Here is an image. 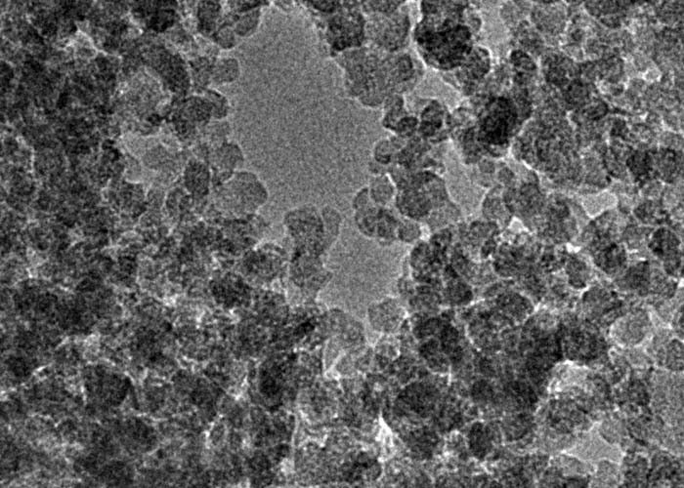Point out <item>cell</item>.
I'll use <instances>...</instances> for the list:
<instances>
[{
  "label": "cell",
  "mask_w": 684,
  "mask_h": 488,
  "mask_svg": "<svg viewBox=\"0 0 684 488\" xmlns=\"http://www.w3.org/2000/svg\"><path fill=\"white\" fill-rule=\"evenodd\" d=\"M429 16L433 21L424 17L416 31L417 45L423 51L424 57L428 58L433 67L440 70H452L462 65L470 54L469 29L456 23L452 17L440 11H430Z\"/></svg>",
  "instance_id": "1"
},
{
  "label": "cell",
  "mask_w": 684,
  "mask_h": 488,
  "mask_svg": "<svg viewBox=\"0 0 684 488\" xmlns=\"http://www.w3.org/2000/svg\"><path fill=\"white\" fill-rule=\"evenodd\" d=\"M518 108L508 99L499 97L490 102L480 118L479 142L503 145L513 136L518 123Z\"/></svg>",
  "instance_id": "2"
},
{
  "label": "cell",
  "mask_w": 684,
  "mask_h": 488,
  "mask_svg": "<svg viewBox=\"0 0 684 488\" xmlns=\"http://www.w3.org/2000/svg\"><path fill=\"white\" fill-rule=\"evenodd\" d=\"M403 9L402 6L390 13L378 14L382 19L375 23L378 28L373 29V35L375 42L387 53L400 52L409 40L411 23L407 12Z\"/></svg>",
  "instance_id": "3"
},
{
  "label": "cell",
  "mask_w": 684,
  "mask_h": 488,
  "mask_svg": "<svg viewBox=\"0 0 684 488\" xmlns=\"http://www.w3.org/2000/svg\"><path fill=\"white\" fill-rule=\"evenodd\" d=\"M593 324H586L565 329L563 345L567 356L571 359H596L603 353L605 343Z\"/></svg>",
  "instance_id": "4"
},
{
  "label": "cell",
  "mask_w": 684,
  "mask_h": 488,
  "mask_svg": "<svg viewBox=\"0 0 684 488\" xmlns=\"http://www.w3.org/2000/svg\"><path fill=\"white\" fill-rule=\"evenodd\" d=\"M678 235L662 228L651 237L649 247L657 257L664 260V268L669 276H678L683 271V250Z\"/></svg>",
  "instance_id": "5"
},
{
  "label": "cell",
  "mask_w": 684,
  "mask_h": 488,
  "mask_svg": "<svg viewBox=\"0 0 684 488\" xmlns=\"http://www.w3.org/2000/svg\"><path fill=\"white\" fill-rule=\"evenodd\" d=\"M612 329L614 338L625 346L640 343L650 329L648 315L644 310H637L615 322Z\"/></svg>",
  "instance_id": "6"
},
{
  "label": "cell",
  "mask_w": 684,
  "mask_h": 488,
  "mask_svg": "<svg viewBox=\"0 0 684 488\" xmlns=\"http://www.w3.org/2000/svg\"><path fill=\"white\" fill-rule=\"evenodd\" d=\"M584 309L593 317H607L613 313H617V308L621 306L619 298L610 289L601 288H591L583 298Z\"/></svg>",
  "instance_id": "7"
},
{
  "label": "cell",
  "mask_w": 684,
  "mask_h": 488,
  "mask_svg": "<svg viewBox=\"0 0 684 488\" xmlns=\"http://www.w3.org/2000/svg\"><path fill=\"white\" fill-rule=\"evenodd\" d=\"M593 261L599 269L609 276H617L627 266V253L625 247L612 242L593 253Z\"/></svg>",
  "instance_id": "8"
},
{
  "label": "cell",
  "mask_w": 684,
  "mask_h": 488,
  "mask_svg": "<svg viewBox=\"0 0 684 488\" xmlns=\"http://www.w3.org/2000/svg\"><path fill=\"white\" fill-rule=\"evenodd\" d=\"M650 281L651 267L648 262H639L622 274L618 279V285L625 290L634 291L639 295H647L649 292Z\"/></svg>",
  "instance_id": "9"
},
{
  "label": "cell",
  "mask_w": 684,
  "mask_h": 488,
  "mask_svg": "<svg viewBox=\"0 0 684 488\" xmlns=\"http://www.w3.org/2000/svg\"><path fill=\"white\" fill-rule=\"evenodd\" d=\"M446 109L440 102L431 101L424 106L421 118L419 120V131L423 138L433 137L442 132L446 118H448Z\"/></svg>",
  "instance_id": "10"
},
{
  "label": "cell",
  "mask_w": 684,
  "mask_h": 488,
  "mask_svg": "<svg viewBox=\"0 0 684 488\" xmlns=\"http://www.w3.org/2000/svg\"><path fill=\"white\" fill-rule=\"evenodd\" d=\"M368 189L373 203L382 207H387L396 198V187L387 175H375Z\"/></svg>",
  "instance_id": "11"
},
{
  "label": "cell",
  "mask_w": 684,
  "mask_h": 488,
  "mask_svg": "<svg viewBox=\"0 0 684 488\" xmlns=\"http://www.w3.org/2000/svg\"><path fill=\"white\" fill-rule=\"evenodd\" d=\"M241 64L236 58H222L213 65L212 81L217 86L234 84L241 77Z\"/></svg>",
  "instance_id": "12"
},
{
  "label": "cell",
  "mask_w": 684,
  "mask_h": 488,
  "mask_svg": "<svg viewBox=\"0 0 684 488\" xmlns=\"http://www.w3.org/2000/svg\"><path fill=\"white\" fill-rule=\"evenodd\" d=\"M642 456H629L625 459V487H644L648 483V464Z\"/></svg>",
  "instance_id": "13"
},
{
  "label": "cell",
  "mask_w": 684,
  "mask_h": 488,
  "mask_svg": "<svg viewBox=\"0 0 684 488\" xmlns=\"http://www.w3.org/2000/svg\"><path fill=\"white\" fill-rule=\"evenodd\" d=\"M566 274L570 285L582 289L586 288L591 279V269L584 257L572 254L566 260Z\"/></svg>",
  "instance_id": "14"
},
{
  "label": "cell",
  "mask_w": 684,
  "mask_h": 488,
  "mask_svg": "<svg viewBox=\"0 0 684 488\" xmlns=\"http://www.w3.org/2000/svg\"><path fill=\"white\" fill-rule=\"evenodd\" d=\"M185 184L192 193L205 194L210 184V172L205 165L200 162H191L186 169Z\"/></svg>",
  "instance_id": "15"
},
{
  "label": "cell",
  "mask_w": 684,
  "mask_h": 488,
  "mask_svg": "<svg viewBox=\"0 0 684 488\" xmlns=\"http://www.w3.org/2000/svg\"><path fill=\"white\" fill-rule=\"evenodd\" d=\"M679 465L678 461L674 460V457L669 454H657L652 463V470L650 472L648 478L654 482H659L662 480H671L678 473Z\"/></svg>",
  "instance_id": "16"
},
{
  "label": "cell",
  "mask_w": 684,
  "mask_h": 488,
  "mask_svg": "<svg viewBox=\"0 0 684 488\" xmlns=\"http://www.w3.org/2000/svg\"><path fill=\"white\" fill-rule=\"evenodd\" d=\"M221 14V6L217 1H203L199 4L198 19L201 31L212 33Z\"/></svg>",
  "instance_id": "17"
},
{
  "label": "cell",
  "mask_w": 684,
  "mask_h": 488,
  "mask_svg": "<svg viewBox=\"0 0 684 488\" xmlns=\"http://www.w3.org/2000/svg\"><path fill=\"white\" fill-rule=\"evenodd\" d=\"M261 21V9H256L242 13L241 17L233 22L231 28L235 31L237 36L240 38H249L254 36L258 30Z\"/></svg>",
  "instance_id": "18"
},
{
  "label": "cell",
  "mask_w": 684,
  "mask_h": 488,
  "mask_svg": "<svg viewBox=\"0 0 684 488\" xmlns=\"http://www.w3.org/2000/svg\"><path fill=\"white\" fill-rule=\"evenodd\" d=\"M635 215L644 224H658L666 220V213L655 201H648L637 207Z\"/></svg>",
  "instance_id": "19"
},
{
  "label": "cell",
  "mask_w": 684,
  "mask_h": 488,
  "mask_svg": "<svg viewBox=\"0 0 684 488\" xmlns=\"http://www.w3.org/2000/svg\"><path fill=\"white\" fill-rule=\"evenodd\" d=\"M650 228H639L637 226H629L625 228L623 234V240L630 250L642 249V245L648 244Z\"/></svg>",
  "instance_id": "20"
},
{
  "label": "cell",
  "mask_w": 684,
  "mask_h": 488,
  "mask_svg": "<svg viewBox=\"0 0 684 488\" xmlns=\"http://www.w3.org/2000/svg\"><path fill=\"white\" fill-rule=\"evenodd\" d=\"M630 172L637 179H642L647 177L652 170L651 159L648 152H637L630 155L628 159Z\"/></svg>",
  "instance_id": "21"
},
{
  "label": "cell",
  "mask_w": 684,
  "mask_h": 488,
  "mask_svg": "<svg viewBox=\"0 0 684 488\" xmlns=\"http://www.w3.org/2000/svg\"><path fill=\"white\" fill-rule=\"evenodd\" d=\"M205 98L212 108V118L215 120H223L229 115V102L224 95L215 90H208L205 91Z\"/></svg>",
  "instance_id": "22"
},
{
  "label": "cell",
  "mask_w": 684,
  "mask_h": 488,
  "mask_svg": "<svg viewBox=\"0 0 684 488\" xmlns=\"http://www.w3.org/2000/svg\"><path fill=\"white\" fill-rule=\"evenodd\" d=\"M664 356L667 368L671 370H683V347L678 340H673L668 344V348L664 349L662 358Z\"/></svg>",
  "instance_id": "23"
},
{
  "label": "cell",
  "mask_w": 684,
  "mask_h": 488,
  "mask_svg": "<svg viewBox=\"0 0 684 488\" xmlns=\"http://www.w3.org/2000/svg\"><path fill=\"white\" fill-rule=\"evenodd\" d=\"M191 65L196 85L203 89L212 79L213 65H210V61L207 58H200L193 61Z\"/></svg>",
  "instance_id": "24"
},
{
  "label": "cell",
  "mask_w": 684,
  "mask_h": 488,
  "mask_svg": "<svg viewBox=\"0 0 684 488\" xmlns=\"http://www.w3.org/2000/svg\"><path fill=\"white\" fill-rule=\"evenodd\" d=\"M623 393H625V397L635 404L644 405L648 402V392H647L646 388L642 381H630Z\"/></svg>",
  "instance_id": "25"
},
{
  "label": "cell",
  "mask_w": 684,
  "mask_h": 488,
  "mask_svg": "<svg viewBox=\"0 0 684 488\" xmlns=\"http://www.w3.org/2000/svg\"><path fill=\"white\" fill-rule=\"evenodd\" d=\"M215 40L223 49L231 50L232 48L236 47L238 36L231 26H221L215 33Z\"/></svg>",
  "instance_id": "26"
},
{
  "label": "cell",
  "mask_w": 684,
  "mask_h": 488,
  "mask_svg": "<svg viewBox=\"0 0 684 488\" xmlns=\"http://www.w3.org/2000/svg\"><path fill=\"white\" fill-rule=\"evenodd\" d=\"M598 478L601 482H599L600 485H613L619 480L617 467L608 462L601 463L599 465Z\"/></svg>",
  "instance_id": "27"
},
{
  "label": "cell",
  "mask_w": 684,
  "mask_h": 488,
  "mask_svg": "<svg viewBox=\"0 0 684 488\" xmlns=\"http://www.w3.org/2000/svg\"><path fill=\"white\" fill-rule=\"evenodd\" d=\"M472 434V448L475 452L479 455H485L490 448L489 438L486 434L483 433L481 427L479 429L473 430Z\"/></svg>",
  "instance_id": "28"
},
{
  "label": "cell",
  "mask_w": 684,
  "mask_h": 488,
  "mask_svg": "<svg viewBox=\"0 0 684 488\" xmlns=\"http://www.w3.org/2000/svg\"><path fill=\"white\" fill-rule=\"evenodd\" d=\"M566 98L567 102L572 105H584V102L589 98L588 88L584 85L575 84L568 89Z\"/></svg>",
  "instance_id": "29"
},
{
  "label": "cell",
  "mask_w": 684,
  "mask_h": 488,
  "mask_svg": "<svg viewBox=\"0 0 684 488\" xmlns=\"http://www.w3.org/2000/svg\"><path fill=\"white\" fill-rule=\"evenodd\" d=\"M604 164H605L606 168H607V172H610L611 174L617 177V178L624 179L627 176L625 167L623 166V164H621L619 160L614 157L612 152H605Z\"/></svg>",
  "instance_id": "30"
},
{
  "label": "cell",
  "mask_w": 684,
  "mask_h": 488,
  "mask_svg": "<svg viewBox=\"0 0 684 488\" xmlns=\"http://www.w3.org/2000/svg\"><path fill=\"white\" fill-rule=\"evenodd\" d=\"M174 19L176 18H174L173 12L169 11V9H166V10H162L153 17L151 26L154 30L164 31L167 26L173 24Z\"/></svg>",
  "instance_id": "31"
},
{
  "label": "cell",
  "mask_w": 684,
  "mask_h": 488,
  "mask_svg": "<svg viewBox=\"0 0 684 488\" xmlns=\"http://www.w3.org/2000/svg\"><path fill=\"white\" fill-rule=\"evenodd\" d=\"M623 431L624 429L621 428L619 423H615V422H606L603 424V429H601V433H603L604 438L613 443V441H620V436L623 434Z\"/></svg>",
  "instance_id": "32"
},
{
  "label": "cell",
  "mask_w": 684,
  "mask_h": 488,
  "mask_svg": "<svg viewBox=\"0 0 684 488\" xmlns=\"http://www.w3.org/2000/svg\"><path fill=\"white\" fill-rule=\"evenodd\" d=\"M674 327L676 331H681V337L683 336V306L681 307V310H678V314H676V319H674Z\"/></svg>",
  "instance_id": "33"
}]
</instances>
